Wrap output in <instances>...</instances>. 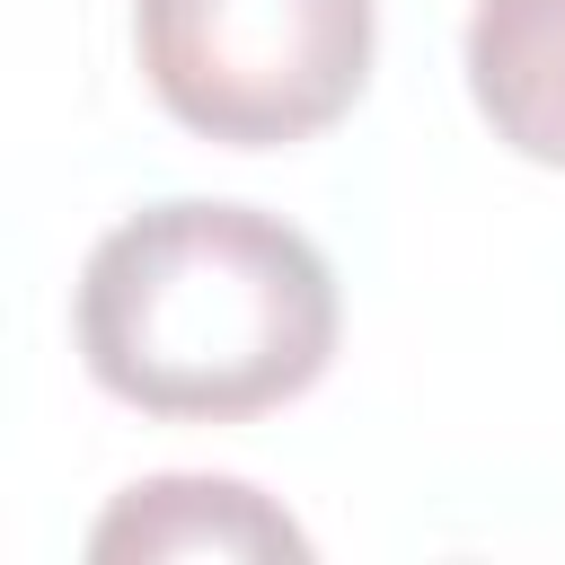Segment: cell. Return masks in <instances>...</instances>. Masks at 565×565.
Returning <instances> with one entry per match:
<instances>
[{"mask_svg": "<svg viewBox=\"0 0 565 565\" xmlns=\"http://www.w3.org/2000/svg\"><path fill=\"white\" fill-rule=\"evenodd\" d=\"M71 327L106 397L168 424H238L327 371L335 274L282 212L177 194L88 247Z\"/></svg>", "mask_w": 565, "mask_h": 565, "instance_id": "cell-1", "label": "cell"}, {"mask_svg": "<svg viewBox=\"0 0 565 565\" xmlns=\"http://www.w3.org/2000/svg\"><path fill=\"white\" fill-rule=\"evenodd\" d=\"M132 44L150 97L230 150H274L327 132L380 44L371 0H132Z\"/></svg>", "mask_w": 565, "mask_h": 565, "instance_id": "cell-2", "label": "cell"}, {"mask_svg": "<svg viewBox=\"0 0 565 565\" xmlns=\"http://www.w3.org/2000/svg\"><path fill=\"white\" fill-rule=\"evenodd\" d=\"M97 565H141V556H309V530L265 503L238 477H150L124 486L115 512L88 530Z\"/></svg>", "mask_w": 565, "mask_h": 565, "instance_id": "cell-3", "label": "cell"}, {"mask_svg": "<svg viewBox=\"0 0 565 565\" xmlns=\"http://www.w3.org/2000/svg\"><path fill=\"white\" fill-rule=\"evenodd\" d=\"M468 97L539 168H565V0H477L468 9Z\"/></svg>", "mask_w": 565, "mask_h": 565, "instance_id": "cell-4", "label": "cell"}]
</instances>
